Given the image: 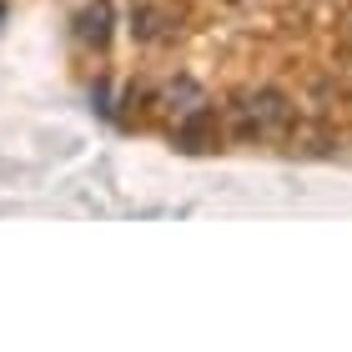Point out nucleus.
Listing matches in <instances>:
<instances>
[{
    "label": "nucleus",
    "mask_w": 352,
    "mask_h": 352,
    "mask_svg": "<svg viewBox=\"0 0 352 352\" xmlns=\"http://www.w3.org/2000/svg\"><path fill=\"white\" fill-rule=\"evenodd\" d=\"M242 121H247V131H272V126H282L287 121V106L277 101V96H262V101H247L242 106Z\"/></svg>",
    "instance_id": "1"
}]
</instances>
